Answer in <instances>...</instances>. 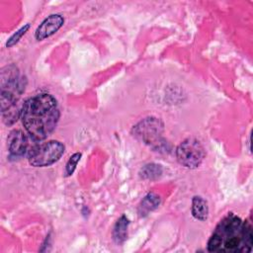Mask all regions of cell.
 Returning <instances> with one entry per match:
<instances>
[{
	"mask_svg": "<svg viewBox=\"0 0 253 253\" xmlns=\"http://www.w3.org/2000/svg\"><path fill=\"white\" fill-rule=\"evenodd\" d=\"M252 226L233 213H228L216 225L208 241L209 252H250L252 249Z\"/></svg>",
	"mask_w": 253,
	"mask_h": 253,
	"instance_id": "2",
	"label": "cell"
},
{
	"mask_svg": "<svg viewBox=\"0 0 253 253\" xmlns=\"http://www.w3.org/2000/svg\"><path fill=\"white\" fill-rule=\"evenodd\" d=\"M205 155L206 153L203 145L194 137L184 139L176 148V158L178 162L182 166L190 169L199 167L203 162Z\"/></svg>",
	"mask_w": 253,
	"mask_h": 253,
	"instance_id": "6",
	"label": "cell"
},
{
	"mask_svg": "<svg viewBox=\"0 0 253 253\" xmlns=\"http://www.w3.org/2000/svg\"><path fill=\"white\" fill-rule=\"evenodd\" d=\"M163 131V123L154 117L143 119L131 130L133 136L157 151L167 149V141L162 136Z\"/></svg>",
	"mask_w": 253,
	"mask_h": 253,
	"instance_id": "4",
	"label": "cell"
},
{
	"mask_svg": "<svg viewBox=\"0 0 253 253\" xmlns=\"http://www.w3.org/2000/svg\"><path fill=\"white\" fill-rule=\"evenodd\" d=\"M26 78L19 75L15 65H9L1 72V112H5L18 104L19 98L25 90Z\"/></svg>",
	"mask_w": 253,
	"mask_h": 253,
	"instance_id": "3",
	"label": "cell"
},
{
	"mask_svg": "<svg viewBox=\"0 0 253 253\" xmlns=\"http://www.w3.org/2000/svg\"><path fill=\"white\" fill-rule=\"evenodd\" d=\"M162 167L159 164L148 163L139 170V177L143 180H155L162 174Z\"/></svg>",
	"mask_w": 253,
	"mask_h": 253,
	"instance_id": "12",
	"label": "cell"
},
{
	"mask_svg": "<svg viewBox=\"0 0 253 253\" xmlns=\"http://www.w3.org/2000/svg\"><path fill=\"white\" fill-rule=\"evenodd\" d=\"M64 23V18L60 14H51L45 18L37 28L35 38L37 41H42L54 35Z\"/></svg>",
	"mask_w": 253,
	"mask_h": 253,
	"instance_id": "8",
	"label": "cell"
},
{
	"mask_svg": "<svg viewBox=\"0 0 253 253\" xmlns=\"http://www.w3.org/2000/svg\"><path fill=\"white\" fill-rule=\"evenodd\" d=\"M8 152L10 159H19L23 157L27 151L28 140L24 132L20 129L12 130L7 138Z\"/></svg>",
	"mask_w": 253,
	"mask_h": 253,
	"instance_id": "7",
	"label": "cell"
},
{
	"mask_svg": "<svg viewBox=\"0 0 253 253\" xmlns=\"http://www.w3.org/2000/svg\"><path fill=\"white\" fill-rule=\"evenodd\" d=\"M80 158H81V153L80 152H76V153H74L73 155H71L69 157V159H68V161L65 165V170H64L65 176H70V175L73 174Z\"/></svg>",
	"mask_w": 253,
	"mask_h": 253,
	"instance_id": "14",
	"label": "cell"
},
{
	"mask_svg": "<svg viewBox=\"0 0 253 253\" xmlns=\"http://www.w3.org/2000/svg\"><path fill=\"white\" fill-rule=\"evenodd\" d=\"M64 145L57 140H49L33 146L28 152V161L34 167H46L56 161L64 153Z\"/></svg>",
	"mask_w": 253,
	"mask_h": 253,
	"instance_id": "5",
	"label": "cell"
},
{
	"mask_svg": "<svg viewBox=\"0 0 253 253\" xmlns=\"http://www.w3.org/2000/svg\"><path fill=\"white\" fill-rule=\"evenodd\" d=\"M128 224L129 220L126 215H122L117 220L113 229V239L117 244H122L126 239Z\"/></svg>",
	"mask_w": 253,
	"mask_h": 253,
	"instance_id": "11",
	"label": "cell"
},
{
	"mask_svg": "<svg viewBox=\"0 0 253 253\" xmlns=\"http://www.w3.org/2000/svg\"><path fill=\"white\" fill-rule=\"evenodd\" d=\"M191 211L196 219L205 221L209 216V206L207 201L200 196H195L192 200Z\"/></svg>",
	"mask_w": 253,
	"mask_h": 253,
	"instance_id": "10",
	"label": "cell"
},
{
	"mask_svg": "<svg viewBox=\"0 0 253 253\" xmlns=\"http://www.w3.org/2000/svg\"><path fill=\"white\" fill-rule=\"evenodd\" d=\"M161 199L155 193L147 194L140 202L138 206V214L140 216H145L152 211H154L160 205Z\"/></svg>",
	"mask_w": 253,
	"mask_h": 253,
	"instance_id": "9",
	"label": "cell"
},
{
	"mask_svg": "<svg viewBox=\"0 0 253 253\" xmlns=\"http://www.w3.org/2000/svg\"><path fill=\"white\" fill-rule=\"evenodd\" d=\"M59 109L57 101L50 94H38L28 99L22 106V124L36 140L45 139L55 129L59 120Z\"/></svg>",
	"mask_w": 253,
	"mask_h": 253,
	"instance_id": "1",
	"label": "cell"
},
{
	"mask_svg": "<svg viewBox=\"0 0 253 253\" xmlns=\"http://www.w3.org/2000/svg\"><path fill=\"white\" fill-rule=\"evenodd\" d=\"M30 29V24H27L25 26H23L21 29H19L17 32H15L7 41L6 42V46L7 47H11L13 45H15L20 40L21 38L28 32V30Z\"/></svg>",
	"mask_w": 253,
	"mask_h": 253,
	"instance_id": "13",
	"label": "cell"
}]
</instances>
